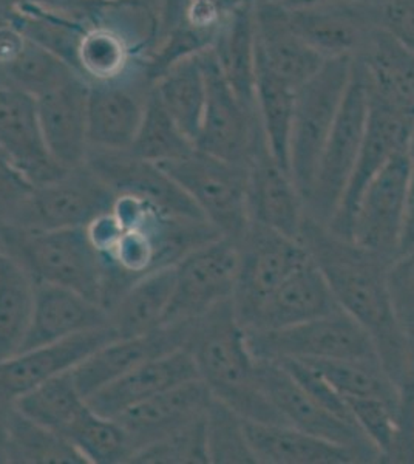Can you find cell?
<instances>
[{
	"label": "cell",
	"instance_id": "obj_1",
	"mask_svg": "<svg viewBox=\"0 0 414 464\" xmlns=\"http://www.w3.org/2000/svg\"><path fill=\"white\" fill-rule=\"evenodd\" d=\"M299 240L328 280L342 312L371 338L379 362L399 391L414 364V343L394 313L387 285L390 262L306 214Z\"/></svg>",
	"mask_w": 414,
	"mask_h": 464
},
{
	"label": "cell",
	"instance_id": "obj_2",
	"mask_svg": "<svg viewBox=\"0 0 414 464\" xmlns=\"http://www.w3.org/2000/svg\"><path fill=\"white\" fill-rule=\"evenodd\" d=\"M186 348L194 358L199 380L217 401L246 421L284 424L258 384L257 361L232 301L195 319Z\"/></svg>",
	"mask_w": 414,
	"mask_h": 464
},
{
	"label": "cell",
	"instance_id": "obj_3",
	"mask_svg": "<svg viewBox=\"0 0 414 464\" xmlns=\"http://www.w3.org/2000/svg\"><path fill=\"white\" fill-rule=\"evenodd\" d=\"M0 253L21 265L34 284L69 288L102 305L104 271L87 227L30 231L0 225Z\"/></svg>",
	"mask_w": 414,
	"mask_h": 464
},
{
	"label": "cell",
	"instance_id": "obj_4",
	"mask_svg": "<svg viewBox=\"0 0 414 464\" xmlns=\"http://www.w3.org/2000/svg\"><path fill=\"white\" fill-rule=\"evenodd\" d=\"M368 109L367 81L361 65L352 61L351 81L330 137L320 153L310 190L303 198L304 214L323 225L332 222L350 185L362 148Z\"/></svg>",
	"mask_w": 414,
	"mask_h": 464
},
{
	"label": "cell",
	"instance_id": "obj_5",
	"mask_svg": "<svg viewBox=\"0 0 414 464\" xmlns=\"http://www.w3.org/2000/svg\"><path fill=\"white\" fill-rule=\"evenodd\" d=\"M352 61L354 59H326L322 69L297 92L289 172L302 198L310 190L320 153L341 111L351 81Z\"/></svg>",
	"mask_w": 414,
	"mask_h": 464
},
{
	"label": "cell",
	"instance_id": "obj_6",
	"mask_svg": "<svg viewBox=\"0 0 414 464\" xmlns=\"http://www.w3.org/2000/svg\"><path fill=\"white\" fill-rule=\"evenodd\" d=\"M157 166L194 200L221 237L242 240L251 225L247 166L229 163L197 148L181 159Z\"/></svg>",
	"mask_w": 414,
	"mask_h": 464
},
{
	"label": "cell",
	"instance_id": "obj_7",
	"mask_svg": "<svg viewBox=\"0 0 414 464\" xmlns=\"http://www.w3.org/2000/svg\"><path fill=\"white\" fill-rule=\"evenodd\" d=\"M257 361H336L378 359L368 333L346 313L319 317L280 330H245Z\"/></svg>",
	"mask_w": 414,
	"mask_h": 464
},
{
	"label": "cell",
	"instance_id": "obj_8",
	"mask_svg": "<svg viewBox=\"0 0 414 464\" xmlns=\"http://www.w3.org/2000/svg\"><path fill=\"white\" fill-rule=\"evenodd\" d=\"M243 0H158L157 33L144 59L150 82L175 63L214 47Z\"/></svg>",
	"mask_w": 414,
	"mask_h": 464
},
{
	"label": "cell",
	"instance_id": "obj_9",
	"mask_svg": "<svg viewBox=\"0 0 414 464\" xmlns=\"http://www.w3.org/2000/svg\"><path fill=\"white\" fill-rule=\"evenodd\" d=\"M411 192L409 152L396 155L372 177L352 209L348 238L368 253L393 262Z\"/></svg>",
	"mask_w": 414,
	"mask_h": 464
},
{
	"label": "cell",
	"instance_id": "obj_10",
	"mask_svg": "<svg viewBox=\"0 0 414 464\" xmlns=\"http://www.w3.org/2000/svg\"><path fill=\"white\" fill-rule=\"evenodd\" d=\"M240 265L232 306L243 328L249 327L258 310L295 269L310 259L297 238L251 223L236 243Z\"/></svg>",
	"mask_w": 414,
	"mask_h": 464
},
{
	"label": "cell",
	"instance_id": "obj_11",
	"mask_svg": "<svg viewBox=\"0 0 414 464\" xmlns=\"http://www.w3.org/2000/svg\"><path fill=\"white\" fill-rule=\"evenodd\" d=\"M115 198V192L84 164L34 185L14 220L6 225L30 231L87 227L111 211Z\"/></svg>",
	"mask_w": 414,
	"mask_h": 464
},
{
	"label": "cell",
	"instance_id": "obj_12",
	"mask_svg": "<svg viewBox=\"0 0 414 464\" xmlns=\"http://www.w3.org/2000/svg\"><path fill=\"white\" fill-rule=\"evenodd\" d=\"M240 265L238 245L217 237L186 254L175 265V286L163 324L194 321L232 301Z\"/></svg>",
	"mask_w": 414,
	"mask_h": 464
},
{
	"label": "cell",
	"instance_id": "obj_13",
	"mask_svg": "<svg viewBox=\"0 0 414 464\" xmlns=\"http://www.w3.org/2000/svg\"><path fill=\"white\" fill-rule=\"evenodd\" d=\"M207 82L205 113L195 148L229 163L249 166L265 138L257 111H249L227 84L210 50L201 53Z\"/></svg>",
	"mask_w": 414,
	"mask_h": 464
},
{
	"label": "cell",
	"instance_id": "obj_14",
	"mask_svg": "<svg viewBox=\"0 0 414 464\" xmlns=\"http://www.w3.org/2000/svg\"><path fill=\"white\" fill-rule=\"evenodd\" d=\"M257 380L263 393L284 424L354 449L362 455L365 463H380V455L363 433L351 422L343 421L315 402L289 375L284 365L273 361H257Z\"/></svg>",
	"mask_w": 414,
	"mask_h": 464
},
{
	"label": "cell",
	"instance_id": "obj_15",
	"mask_svg": "<svg viewBox=\"0 0 414 464\" xmlns=\"http://www.w3.org/2000/svg\"><path fill=\"white\" fill-rule=\"evenodd\" d=\"M382 4H314L286 6L289 21L325 59H356L380 27Z\"/></svg>",
	"mask_w": 414,
	"mask_h": 464
},
{
	"label": "cell",
	"instance_id": "obj_16",
	"mask_svg": "<svg viewBox=\"0 0 414 464\" xmlns=\"http://www.w3.org/2000/svg\"><path fill=\"white\" fill-rule=\"evenodd\" d=\"M153 84L144 72L111 82L90 84L87 126L90 149L124 152L131 148Z\"/></svg>",
	"mask_w": 414,
	"mask_h": 464
},
{
	"label": "cell",
	"instance_id": "obj_17",
	"mask_svg": "<svg viewBox=\"0 0 414 464\" xmlns=\"http://www.w3.org/2000/svg\"><path fill=\"white\" fill-rule=\"evenodd\" d=\"M368 87V85H367ZM370 95V92H368ZM414 118L394 109L387 102L370 95L367 127L362 148L357 157L356 168L350 185L342 198L339 211L328 227L348 238V227L357 198L372 177L382 169L390 160L402 152H409V140L413 135Z\"/></svg>",
	"mask_w": 414,
	"mask_h": 464
},
{
	"label": "cell",
	"instance_id": "obj_18",
	"mask_svg": "<svg viewBox=\"0 0 414 464\" xmlns=\"http://www.w3.org/2000/svg\"><path fill=\"white\" fill-rule=\"evenodd\" d=\"M194 322L195 319L170 322L141 336L115 339L107 343L72 370L79 392L89 400L102 387L147 361L186 348Z\"/></svg>",
	"mask_w": 414,
	"mask_h": 464
},
{
	"label": "cell",
	"instance_id": "obj_19",
	"mask_svg": "<svg viewBox=\"0 0 414 464\" xmlns=\"http://www.w3.org/2000/svg\"><path fill=\"white\" fill-rule=\"evenodd\" d=\"M89 82L74 73L36 96L37 118L48 153L65 170L84 166L89 155Z\"/></svg>",
	"mask_w": 414,
	"mask_h": 464
},
{
	"label": "cell",
	"instance_id": "obj_20",
	"mask_svg": "<svg viewBox=\"0 0 414 464\" xmlns=\"http://www.w3.org/2000/svg\"><path fill=\"white\" fill-rule=\"evenodd\" d=\"M85 166L93 170L115 196L140 197L168 216L206 220L194 200L159 166L137 159L129 150L109 152L90 149Z\"/></svg>",
	"mask_w": 414,
	"mask_h": 464
},
{
	"label": "cell",
	"instance_id": "obj_21",
	"mask_svg": "<svg viewBox=\"0 0 414 464\" xmlns=\"http://www.w3.org/2000/svg\"><path fill=\"white\" fill-rule=\"evenodd\" d=\"M257 63L295 90L314 76L326 59L295 32L282 2L254 0Z\"/></svg>",
	"mask_w": 414,
	"mask_h": 464
},
{
	"label": "cell",
	"instance_id": "obj_22",
	"mask_svg": "<svg viewBox=\"0 0 414 464\" xmlns=\"http://www.w3.org/2000/svg\"><path fill=\"white\" fill-rule=\"evenodd\" d=\"M115 339L120 338L113 328H96L21 352L0 362V392L14 401L33 387L72 372L90 354Z\"/></svg>",
	"mask_w": 414,
	"mask_h": 464
},
{
	"label": "cell",
	"instance_id": "obj_23",
	"mask_svg": "<svg viewBox=\"0 0 414 464\" xmlns=\"http://www.w3.org/2000/svg\"><path fill=\"white\" fill-rule=\"evenodd\" d=\"M249 220L299 240L304 220L303 198L263 140L247 166Z\"/></svg>",
	"mask_w": 414,
	"mask_h": 464
},
{
	"label": "cell",
	"instance_id": "obj_24",
	"mask_svg": "<svg viewBox=\"0 0 414 464\" xmlns=\"http://www.w3.org/2000/svg\"><path fill=\"white\" fill-rule=\"evenodd\" d=\"M0 150L34 185L58 179L63 169L48 153L37 118L36 98L0 84Z\"/></svg>",
	"mask_w": 414,
	"mask_h": 464
},
{
	"label": "cell",
	"instance_id": "obj_25",
	"mask_svg": "<svg viewBox=\"0 0 414 464\" xmlns=\"http://www.w3.org/2000/svg\"><path fill=\"white\" fill-rule=\"evenodd\" d=\"M212 400L214 396L203 381H189L127 409L115 420L126 430L137 454L149 444L206 417Z\"/></svg>",
	"mask_w": 414,
	"mask_h": 464
},
{
	"label": "cell",
	"instance_id": "obj_26",
	"mask_svg": "<svg viewBox=\"0 0 414 464\" xmlns=\"http://www.w3.org/2000/svg\"><path fill=\"white\" fill-rule=\"evenodd\" d=\"M194 380H199L194 358L188 348H181L127 372L90 396L87 404L102 417L116 418L140 402Z\"/></svg>",
	"mask_w": 414,
	"mask_h": 464
},
{
	"label": "cell",
	"instance_id": "obj_27",
	"mask_svg": "<svg viewBox=\"0 0 414 464\" xmlns=\"http://www.w3.org/2000/svg\"><path fill=\"white\" fill-rule=\"evenodd\" d=\"M339 312L342 308L328 280L310 256L263 304L245 330H280Z\"/></svg>",
	"mask_w": 414,
	"mask_h": 464
},
{
	"label": "cell",
	"instance_id": "obj_28",
	"mask_svg": "<svg viewBox=\"0 0 414 464\" xmlns=\"http://www.w3.org/2000/svg\"><path fill=\"white\" fill-rule=\"evenodd\" d=\"M104 327H111V314L98 302L69 288L36 284L32 325L21 352Z\"/></svg>",
	"mask_w": 414,
	"mask_h": 464
},
{
	"label": "cell",
	"instance_id": "obj_29",
	"mask_svg": "<svg viewBox=\"0 0 414 464\" xmlns=\"http://www.w3.org/2000/svg\"><path fill=\"white\" fill-rule=\"evenodd\" d=\"M247 441L257 463L354 464L365 463L354 449L332 443L288 424L245 420Z\"/></svg>",
	"mask_w": 414,
	"mask_h": 464
},
{
	"label": "cell",
	"instance_id": "obj_30",
	"mask_svg": "<svg viewBox=\"0 0 414 464\" xmlns=\"http://www.w3.org/2000/svg\"><path fill=\"white\" fill-rule=\"evenodd\" d=\"M362 69L370 95L414 118V53L383 28L354 59Z\"/></svg>",
	"mask_w": 414,
	"mask_h": 464
},
{
	"label": "cell",
	"instance_id": "obj_31",
	"mask_svg": "<svg viewBox=\"0 0 414 464\" xmlns=\"http://www.w3.org/2000/svg\"><path fill=\"white\" fill-rule=\"evenodd\" d=\"M221 73L249 111L255 107L257 45L254 0H243L210 48Z\"/></svg>",
	"mask_w": 414,
	"mask_h": 464
},
{
	"label": "cell",
	"instance_id": "obj_32",
	"mask_svg": "<svg viewBox=\"0 0 414 464\" xmlns=\"http://www.w3.org/2000/svg\"><path fill=\"white\" fill-rule=\"evenodd\" d=\"M175 286V268L155 269L133 282L111 306V327L118 338H133L163 325Z\"/></svg>",
	"mask_w": 414,
	"mask_h": 464
},
{
	"label": "cell",
	"instance_id": "obj_33",
	"mask_svg": "<svg viewBox=\"0 0 414 464\" xmlns=\"http://www.w3.org/2000/svg\"><path fill=\"white\" fill-rule=\"evenodd\" d=\"M153 90L173 121L195 144L207 98V82L201 54L175 63L153 82Z\"/></svg>",
	"mask_w": 414,
	"mask_h": 464
},
{
	"label": "cell",
	"instance_id": "obj_34",
	"mask_svg": "<svg viewBox=\"0 0 414 464\" xmlns=\"http://www.w3.org/2000/svg\"><path fill=\"white\" fill-rule=\"evenodd\" d=\"M36 284L10 257L0 260V362L16 356L32 325Z\"/></svg>",
	"mask_w": 414,
	"mask_h": 464
},
{
	"label": "cell",
	"instance_id": "obj_35",
	"mask_svg": "<svg viewBox=\"0 0 414 464\" xmlns=\"http://www.w3.org/2000/svg\"><path fill=\"white\" fill-rule=\"evenodd\" d=\"M8 463L17 464H87L69 438L24 417L11 406L4 421Z\"/></svg>",
	"mask_w": 414,
	"mask_h": 464
},
{
	"label": "cell",
	"instance_id": "obj_36",
	"mask_svg": "<svg viewBox=\"0 0 414 464\" xmlns=\"http://www.w3.org/2000/svg\"><path fill=\"white\" fill-rule=\"evenodd\" d=\"M13 406L28 420L65 437L89 404L72 372H67L25 392L13 401Z\"/></svg>",
	"mask_w": 414,
	"mask_h": 464
},
{
	"label": "cell",
	"instance_id": "obj_37",
	"mask_svg": "<svg viewBox=\"0 0 414 464\" xmlns=\"http://www.w3.org/2000/svg\"><path fill=\"white\" fill-rule=\"evenodd\" d=\"M297 92L299 90L278 80L257 63L255 107L258 121L262 124L263 133L274 159L286 170H289V149Z\"/></svg>",
	"mask_w": 414,
	"mask_h": 464
},
{
	"label": "cell",
	"instance_id": "obj_38",
	"mask_svg": "<svg viewBox=\"0 0 414 464\" xmlns=\"http://www.w3.org/2000/svg\"><path fill=\"white\" fill-rule=\"evenodd\" d=\"M87 464L130 463L133 446L126 430L115 418L102 417L90 407L65 433Z\"/></svg>",
	"mask_w": 414,
	"mask_h": 464
},
{
	"label": "cell",
	"instance_id": "obj_39",
	"mask_svg": "<svg viewBox=\"0 0 414 464\" xmlns=\"http://www.w3.org/2000/svg\"><path fill=\"white\" fill-rule=\"evenodd\" d=\"M194 149L195 144L173 121L152 87L141 126L129 152L149 163L161 164L181 159Z\"/></svg>",
	"mask_w": 414,
	"mask_h": 464
},
{
	"label": "cell",
	"instance_id": "obj_40",
	"mask_svg": "<svg viewBox=\"0 0 414 464\" xmlns=\"http://www.w3.org/2000/svg\"><path fill=\"white\" fill-rule=\"evenodd\" d=\"M310 364L319 370L345 400L380 398L398 407V387L378 359H336Z\"/></svg>",
	"mask_w": 414,
	"mask_h": 464
},
{
	"label": "cell",
	"instance_id": "obj_41",
	"mask_svg": "<svg viewBox=\"0 0 414 464\" xmlns=\"http://www.w3.org/2000/svg\"><path fill=\"white\" fill-rule=\"evenodd\" d=\"M206 438L209 463L257 464L247 441L245 420L216 398L206 413Z\"/></svg>",
	"mask_w": 414,
	"mask_h": 464
},
{
	"label": "cell",
	"instance_id": "obj_42",
	"mask_svg": "<svg viewBox=\"0 0 414 464\" xmlns=\"http://www.w3.org/2000/svg\"><path fill=\"white\" fill-rule=\"evenodd\" d=\"M130 463L137 464H184L209 463L206 417L190 422L189 426L170 433L163 440L149 444L133 455Z\"/></svg>",
	"mask_w": 414,
	"mask_h": 464
},
{
	"label": "cell",
	"instance_id": "obj_43",
	"mask_svg": "<svg viewBox=\"0 0 414 464\" xmlns=\"http://www.w3.org/2000/svg\"><path fill=\"white\" fill-rule=\"evenodd\" d=\"M346 404L352 421L378 450L380 461L390 463L398 435V407L380 398H350Z\"/></svg>",
	"mask_w": 414,
	"mask_h": 464
},
{
	"label": "cell",
	"instance_id": "obj_44",
	"mask_svg": "<svg viewBox=\"0 0 414 464\" xmlns=\"http://www.w3.org/2000/svg\"><path fill=\"white\" fill-rule=\"evenodd\" d=\"M387 285L399 324L414 343V248L389 265Z\"/></svg>",
	"mask_w": 414,
	"mask_h": 464
},
{
	"label": "cell",
	"instance_id": "obj_45",
	"mask_svg": "<svg viewBox=\"0 0 414 464\" xmlns=\"http://www.w3.org/2000/svg\"><path fill=\"white\" fill-rule=\"evenodd\" d=\"M33 188L34 183L0 150V223L6 225L14 220Z\"/></svg>",
	"mask_w": 414,
	"mask_h": 464
},
{
	"label": "cell",
	"instance_id": "obj_46",
	"mask_svg": "<svg viewBox=\"0 0 414 464\" xmlns=\"http://www.w3.org/2000/svg\"><path fill=\"white\" fill-rule=\"evenodd\" d=\"M380 27L414 53V0H383Z\"/></svg>",
	"mask_w": 414,
	"mask_h": 464
},
{
	"label": "cell",
	"instance_id": "obj_47",
	"mask_svg": "<svg viewBox=\"0 0 414 464\" xmlns=\"http://www.w3.org/2000/svg\"><path fill=\"white\" fill-rule=\"evenodd\" d=\"M30 2H36V4H41V5L65 11V13L76 14L79 17L100 16L105 10H109L111 6L133 4V2L158 5V0H30Z\"/></svg>",
	"mask_w": 414,
	"mask_h": 464
},
{
	"label": "cell",
	"instance_id": "obj_48",
	"mask_svg": "<svg viewBox=\"0 0 414 464\" xmlns=\"http://www.w3.org/2000/svg\"><path fill=\"white\" fill-rule=\"evenodd\" d=\"M414 248V189L409 192V208L405 214L404 227L400 234V243H399V254L409 251Z\"/></svg>",
	"mask_w": 414,
	"mask_h": 464
},
{
	"label": "cell",
	"instance_id": "obj_49",
	"mask_svg": "<svg viewBox=\"0 0 414 464\" xmlns=\"http://www.w3.org/2000/svg\"><path fill=\"white\" fill-rule=\"evenodd\" d=\"M383 0H288L286 6L314 5V4H382Z\"/></svg>",
	"mask_w": 414,
	"mask_h": 464
},
{
	"label": "cell",
	"instance_id": "obj_50",
	"mask_svg": "<svg viewBox=\"0 0 414 464\" xmlns=\"http://www.w3.org/2000/svg\"><path fill=\"white\" fill-rule=\"evenodd\" d=\"M13 5H14V0H0V25L10 21Z\"/></svg>",
	"mask_w": 414,
	"mask_h": 464
},
{
	"label": "cell",
	"instance_id": "obj_51",
	"mask_svg": "<svg viewBox=\"0 0 414 464\" xmlns=\"http://www.w3.org/2000/svg\"><path fill=\"white\" fill-rule=\"evenodd\" d=\"M11 406H13V401H10V400L0 392V426L4 424V420H5L6 413L10 411Z\"/></svg>",
	"mask_w": 414,
	"mask_h": 464
},
{
	"label": "cell",
	"instance_id": "obj_52",
	"mask_svg": "<svg viewBox=\"0 0 414 464\" xmlns=\"http://www.w3.org/2000/svg\"><path fill=\"white\" fill-rule=\"evenodd\" d=\"M409 163H411V189H414V130L411 140H409Z\"/></svg>",
	"mask_w": 414,
	"mask_h": 464
},
{
	"label": "cell",
	"instance_id": "obj_53",
	"mask_svg": "<svg viewBox=\"0 0 414 464\" xmlns=\"http://www.w3.org/2000/svg\"><path fill=\"white\" fill-rule=\"evenodd\" d=\"M274 2H282V4H284V2H288V0H274Z\"/></svg>",
	"mask_w": 414,
	"mask_h": 464
},
{
	"label": "cell",
	"instance_id": "obj_54",
	"mask_svg": "<svg viewBox=\"0 0 414 464\" xmlns=\"http://www.w3.org/2000/svg\"><path fill=\"white\" fill-rule=\"evenodd\" d=\"M2 257H4V256H2V253H0V260H2Z\"/></svg>",
	"mask_w": 414,
	"mask_h": 464
}]
</instances>
